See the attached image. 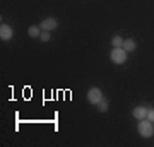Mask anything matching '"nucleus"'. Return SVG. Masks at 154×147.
I'll return each instance as SVG.
<instances>
[{
    "instance_id": "obj_12",
    "label": "nucleus",
    "mask_w": 154,
    "mask_h": 147,
    "mask_svg": "<svg viewBox=\"0 0 154 147\" xmlns=\"http://www.w3.org/2000/svg\"><path fill=\"white\" fill-rule=\"evenodd\" d=\"M146 118L154 123V108H147V116H146Z\"/></svg>"
},
{
    "instance_id": "obj_3",
    "label": "nucleus",
    "mask_w": 154,
    "mask_h": 147,
    "mask_svg": "<svg viewBox=\"0 0 154 147\" xmlns=\"http://www.w3.org/2000/svg\"><path fill=\"white\" fill-rule=\"evenodd\" d=\"M86 98H88V101L91 104H96L98 106V103L103 99V91L99 87H91L88 91V94H86Z\"/></svg>"
},
{
    "instance_id": "obj_9",
    "label": "nucleus",
    "mask_w": 154,
    "mask_h": 147,
    "mask_svg": "<svg viewBox=\"0 0 154 147\" xmlns=\"http://www.w3.org/2000/svg\"><path fill=\"white\" fill-rule=\"evenodd\" d=\"M123 41H125V39L122 38V36H118V34H115V36L111 38V44H113V48H122V46H123Z\"/></svg>"
},
{
    "instance_id": "obj_6",
    "label": "nucleus",
    "mask_w": 154,
    "mask_h": 147,
    "mask_svg": "<svg viewBox=\"0 0 154 147\" xmlns=\"http://www.w3.org/2000/svg\"><path fill=\"white\" fill-rule=\"evenodd\" d=\"M132 115L135 120H144L146 116H147V108L146 106H135V108L132 109Z\"/></svg>"
},
{
    "instance_id": "obj_2",
    "label": "nucleus",
    "mask_w": 154,
    "mask_h": 147,
    "mask_svg": "<svg viewBox=\"0 0 154 147\" xmlns=\"http://www.w3.org/2000/svg\"><path fill=\"white\" fill-rule=\"evenodd\" d=\"M127 51L123 48H113L110 51V60L113 62V63H116V65H122V63H125L127 62Z\"/></svg>"
},
{
    "instance_id": "obj_1",
    "label": "nucleus",
    "mask_w": 154,
    "mask_h": 147,
    "mask_svg": "<svg viewBox=\"0 0 154 147\" xmlns=\"http://www.w3.org/2000/svg\"><path fill=\"white\" fill-rule=\"evenodd\" d=\"M137 132H139V135H140V137H144V139H149V137L154 135V123H152V121H149L147 118L139 120V123H137Z\"/></svg>"
},
{
    "instance_id": "obj_7",
    "label": "nucleus",
    "mask_w": 154,
    "mask_h": 147,
    "mask_svg": "<svg viewBox=\"0 0 154 147\" xmlns=\"http://www.w3.org/2000/svg\"><path fill=\"white\" fill-rule=\"evenodd\" d=\"M122 48L125 50L127 53H130V51H134V50L137 48V43H135V39L128 38V39H125V41H123V46H122Z\"/></svg>"
},
{
    "instance_id": "obj_10",
    "label": "nucleus",
    "mask_w": 154,
    "mask_h": 147,
    "mask_svg": "<svg viewBox=\"0 0 154 147\" xmlns=\"http://www.w3.org/2000/svg\"><path fill=\"white\" fill-rule=\"evenodd\" d=\"M108 106H110V104H108V101L103 98L98 103V111H99V113H106V111H108Z\"/></svg>"
},
{
    "instance_id": "obj_11",
    "label": "nucleus",
    "mask_w": 154,
    "mask_h": 147,
    "mask_svg": "<svg viewBox=\"0 0 154 147\" xmlns=\"http://www.w3.org/2000/svg\"><path fill=\"white\" fill-rule=\"evenodd\" d=\"M50 39H51V34H50V31H43V33L39 34V41H43V43H48Z\"/></svg>"
},
{
    "instance_id": "obj_5",
    "label": "nucleus",
    "mask_w": 154,
    "mask_h": 147,
    "mask_svg": "<svg viewBox=\"0 0 154 147\" xmlns=\"http://www.w3.org/2000/svg\"><path fill=\"white\" fill-rule=\"evenodd\" d=\"M12 36H14V31L9 24H2L0 26V39L2 41H11Z\"/></svg>"
},
{
    "instance_id": "obj_4",
    "label": "nucleus",
    "mask_w": 154,
    "mask_h": 147,
    "mask_svg": "<svg viewBox=\"0 0 154 147\" xmlns=\"http://www.w3.org/2000/svg\"><path fill=\"white\" fill-rule=\"evenodd\" d=\"M39 27L43 29V31H53L58 27V21H57L55 17H46L43 21L39 22Z\"/></svg>"
},
{
    "instance_id": "obj_8",
    "label": "nucleus",
    "mask_w": 154,
    "mask_h": 147,
    "mask_svg": "<svg viewBox=\"0 0 154 147\" xmlns=\"http://www.w3.org/2000/svg\"><path fill=\"white\" fill-rule=\"evenodd\" d=\"M41 33H43V29H41L39 26H31L28 29V34L31 36V38H39V34Z\"/></svg>"
}]
</instances>
